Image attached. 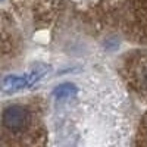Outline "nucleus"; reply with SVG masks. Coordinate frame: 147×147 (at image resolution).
<instances>
[{"mask_svg": "<svg viewBox=\"0 0 147 147\" xmlns=\"http://www.w3.org/2000/svg\"><path fill=\"white\" fill-rule=\"evenodd\" d=\"M77 93H78V88L75 87V85L71 84V82H65V84H62V85H59V87L55 88L53 96L57 97V99H66V97L75 96Z\"/></svg>", "mask_w": 147, "mask_h": 147, "instance_id": "nucleus-3", "label": "nucleus"}, {"mask_svg": "<svg viewBox=\"0 0 147 147\" xmlns=\"http://www.w3.org/2000/svg\"><path fill=\"white\" fill-rule=\"evenodd\" d=\"M27 87H31V81H30L28 75L27 77L9 75L3 80V84H2V88L5 93H15L22 88H27Z\"/></svg>", "mask_w": 147, "mask_h": 147, "instance_id": "nucleus-2", "label": "nucleus"}, {"mask_svg": "<svg viewBox=\"0 0 147 147\" xmlns=\"http://www.w3.org/2000/svg\"><path fill=\"white\" fill-rule=\"evenodd\" d=\"M28 112L22 106L13 105L5 109L3 112V125L10 131H19L27 125Z\"/></svg>", "mask_w": 147, "mask_h": 147, "instance_id": "nucleus-1", "label": "nucleus"}, {"mask_svg": "<svg viewBox=\"0 0 147 147\" xmlns=\"http://www.w3.org/2000/svg\"><path fill=\"white\" fill-rule=\"evenodd\" d=\"M146 84H147V74H146Z\"/></svg>", "mask_w": 147, "mask_h": 147, "instance_id": "nucleus-4", "label": "nucleus"}]
</instances>
